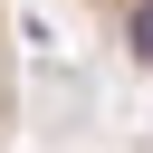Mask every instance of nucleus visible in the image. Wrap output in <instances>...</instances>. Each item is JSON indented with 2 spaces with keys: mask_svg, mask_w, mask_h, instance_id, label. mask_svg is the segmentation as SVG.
<instances>
[{
  "mask_svg": "<svg viewBox=\"0 0 153 153\" xmlns=\"http://www.w3.org/2000/svg\"><path fill=\"white\" fill-rule=\"evenodd\" d=\"M76 10L124 48V67H143V76H153V0H76Z\"/></svg>",
  "mask_w": 153,
  "mask_h": 153,
  "instance_id": "1",
  "label": "nucleus"
},
{
  "mask_svg": "<svg viewBox=\"0 0 153 153\" xmlns=\"http://www.w3.org/2000/svg\"><path fill=\"white\" fill-rule=\"evenodd\" d=\"M19 143V48H10V10H0V153Z\"/></svg>",
  "mask_w": 153,
  "mask_h": 153,
  "instance_id": "2",
  "label": "nucleus"
}]
</instances>
